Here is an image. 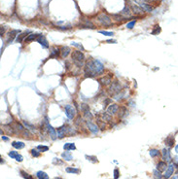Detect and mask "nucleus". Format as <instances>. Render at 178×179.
<instances>
[{
    "instance_id": "f8f14e48",
    "label": "nucleus",
    "mask_w": 178,
    "mask_h": 179,
    "mask_svg": "<svg viewBox=\"0 0 178 179\" xmlns=\"http://www.w3.org/2000/svg\"><path fill=\"white\" fill-rule=\"evenodd\" d=\"M87 126H88L89 130H91L93 133H97V132L99 131L98 127H97V125L93 124L92 122H89V121H87Z\"/></svg>"
},
{
    "instance_id": "f03ea898",
    "label": "nucleus",
    "mask_w": 178,
    "mask_h": 179,
    "mask_svg": "<svg viewBox=\"0 0 178 179\" xmlns=\"http://www.w3.org/2000/svg\"><path fill=\"white\" fill-rule=\"evenodd\" d=\"M72 60L74 61V63L78 66V67H82L83 66V62L85 60V56L83 53H81L80 51H74L71 55Z\"/></svg>"
},
{
    "instance_id": "a211bd4d",
    "label": "nucleus",
    "mask_w": 178,
    "mask_h": 179,
    "mask_svg": "<svg viewBox=\"0 0 178 179\" xmlns=\"http://www.w3.org/2000/svg\"><path fill=\"white\" fill-rule=\"evenodd\" d=\"M70 48L69 47H62L61 48V51H60V57L62 59H65L69 54H70Z\"/></svg>"
},
{
    "instance_id": "c756f323",
    "label": "nucleus",
    "mask_w": 178,
    "mask_h": 179,
    "mask_svg": "<svg viewBox=\"0 0 178 179\" xmlns=\"http://www.w3.org/2000/svg\"><path fill=\"white\" fill-rule=\"evenodd\" d=\"M165 143L168 145V147H172V146H173V144H174V138H173L172 136L167 137V138L165 139Z\"/></svg>"
},
{
    "instance_id": "72a5a7b5",
    "label": "nucleus",
    "mask_w": 178,
    "mask_h": 179,
    "mask_svg": "<svg viewBox=\"0 0 178 179\" xmlns=\"http://www.w3.org/2000/svg\"><path fill=\"white\" fill-rule=\"evenodd\" d=\"M100 34H103L105 36H113L114 35V32L112 31H106V30H99L98 31Z\"/></svg>"
},
{
    "instance_id": "9b49d317",
    "label": "nucleus",
    "mask_w": 178,
    "mask_h": 179,
    "mask_svg": "<svg viewBox=\"0 0 178 179\" xmlns=\"http://www.w3.org/2000/svg\"><path fill=\"white\" fill-rule=\"evenodd\" d=\"M8 155H9V157L15 159L16 161H18V162H22V160H23V157L20 154H19L18 152H16V151H11Z\"/></svg>"
},
{
    "instance_id": "f257e3e1",
    "label": "nucleus",
    "mask_w": 178,
    "mask_h": 179,
    "mask_svg": "<svg viewBox=\"0 0 178 179\" xmlns=\"http://www.w3.org/2000/svg\"><path fill=\"white\" fill-rule=\"evenodd\" d=\"M104 66L103 64L97 60L90 59L86 62L85 65V74L88 77H95L97 75H99L103 72Z\"/></svg>"
},
{
    "instance_id": "37998d69",
    "label": "nucleus",
    "mask_w": 178,
    "mask_h": 179,
    "mask_svg": "<svg viewBox=\"0 0 178 179\" xmlns=\"http://www.w3.org/2000/svg\"><path fill=\"white\" fill-rule=\"evenodd\" d=\"M102 118H103V120H107V121H110V119H111V117H110V115L108 113H104L102 115Z\"/></svg>"
},
{
    "instance_id": "4be33fe9",
    "label": "nucleus",
    "mask_w": 178,
    "mask_h": 179,
    "mask_svg": "<svg viewBox=\"0 0 178 179\" xmlns=\"http://www.w3.org/2000/svg\"><path fill=\"white\" fill-rule=\"evenodd\" d=\"M63 149L65 151H73V150L76 149V146H75L74 143H65L63 145Z\"/></svg>"
},
{
    "instance_id": "a878e982",
    "label": "nucleus",
    "mask_w": 178,
    "mask_h": 179,
    "mask_svg": "<svg viewBox=\"0 0 178 179\" xmlns=\"http://www.w3.org/2000/svg\"><path fill=\"white\" fill-rule=\"evenodd\" d=\"M149 154H150L151 157L156 158V157H159V156H160V151L157 150V149H151V150L149 151Z\"/></svg>"
},
{
    "instance_id": "473e14b6",
    "label": "nucleus",
    "mask_w": 178,
    "mask_h": 179,
    "mask_svg": "<svg viewBox=\"0 0 178 179\" xmlns=\"http://www.w3.org/2000/svg\"><path fill=\"white\" fill-rule=\"evenodd\" d=\"M66 172H68V173H79L80 170L78 168H74V167H67Z\"/></svg>"
},
{
    "instance_id": "7ed1b4c3",
    "label": "nucleus",
    "mask_w": 178,
    "mask_h": 179,
    "mask_svg": "<svg viewBox=\"0 0 178 179\" xmlns=\"http://www.w3.org/2000/svg\"><path fill=\"white\" fill-rule=\"evenodd\" d=\"M97 20L104 26H110L112 24L111 18L107 14H105V13H100L98 16H97Z\"/></svg>"
},
{
    "instance_id": "b1692460",
    "label": "nucleus",
    "mask_w": 178,
    "mask_h": 179,
    "mask_svg": "<svg viewBox=\"0 0 178 179\" xmlns=\"http://www.w3.org/2000/svg\"><path fill=\"white\" fill-rule=\"evenodd\" d=\"M36 175H37L38 179H49V176H48V174H47L46 172L42 171V170L38 171V172L36 173Z\"/></svg>"
},
{
    "instance_id": "c03bdc74",
    "label": "nucleus",
    "mask_w": 178,
    "mask_h": 179,
    "mask_svg": "<svg viewBox=\"0 0 178 179\" xmlns=\"http://www.w3.org/2000/svg\"><path fill=\"white\" fill-rule=\"evenodd\" d=\"M119 176H120V173H119V170L116 168L115 170H114V179H118Z\"/></svg>"
},
{
    "instance_id": "f704fd0d",
    "label": "nucleus",
    "mask_w": 178,
    "mask_h": 179,
    "mask_svg": "<svg viewBox=\"0 0 178 179\" xmlns=\"http://www.w3.org/2000/svg\"><path fill=\"white\" fill-rule=\"evenodd\" d=\"M153 174H154V178L155 179H162V174H161V171H159L158 169H156V170H154V172H153Z\"/></svg>"
},
{
    "instance_id": "6ab92c4d",
    "label": "nucleus",
    "mask_w": 178,
    "mask_h": 179,
    "mask_svg": "<svg viewBox=\"0 0 178 179\" xmlns=\"http://www.w3.org/2000/svg\"><path fill=\"white\" fill-rule=\"evenodd\" d=\"M57 133H58V136H59V138L64 137L65 136V133H66V127L65 126H62V127L59 128L58 130H57Z\"/></svg>"
},
{
    "instance_id": "a19ab883",
    "label": "nucleus",
    "mask_w": 178,
    "mask_h": 179,
    "mask_svg": "<svg viewBox=\"0 0 178 179\" xmlns=\"http://www.w3.org/2000/svg\"><path fill=\"white\" fill-rule=\"evenodd\" d=\"M71 45H72V46H75V47H77V48H79V49H81L82 51H85L84 47H83L81 44H78V43H76V42H72V43H71Z\"/></svg>"
},
{
    "instance_id": "bb28decb",
    "label": "nucleus",
    "mask_w": 178,
    "mask_h": 179,
    "mask_svg": "<svg viewBox=\"0 0 178 179\" xmlns=\"http://www.w3.org/2000/svg\"><path fill=\"white\" fill-rule=\"evenodd\" d=\"M127 113V108L125 106H121L120 109H119V117L120 118H123Z\"/></svg>"
},
{
    "instance_id": "e433bc0d",
    "label": "nucleus",
    "mask_w": 178,
    "mask_h": 179,
    "mask_svg": "<svg viewBox=\"0 0 178 179\" xmlns=\"http://www.w3.org/2000/svg\"><path fill=\"white\" fill-rule=\"evenodd\" d=\"M37 149L40 150L41 152H47L49 150V147L48 146H43V145H38L37 146Z\"/></svg>"
},
{
    "instance_id": "de8ad7c7",
    "label": "nucleus",
    "mask_w": 178,
    "mask_h": 179,
    "mask_svg": "<svg viewBox=\"0 0 178 179\" xmlns=\"http://www.w3.org/2000/svg\"><path fill=\"white\" fill-rule=\"evenodd\" d=\"M107 43H116V40H107Z\"/></svg>"
},
{
    "instance_id": "ddd939ff",
    "label": "nucleus",
    "mask_w": 178,
    "mask_h": 179,
    "mask_svg": "<svg viewBox=\"0 0 178 179\" xmlns=\"http://www.w3.org/2000/svg\"><path fill=\"white\" fill-rule=\"evenodd\" d=\"M37 42L40 43V45L42 46V47H44V48H48L49 47V44H48V41L47 39L45 38V36L44 35H39L38 36V38H37Z\"/></svg>"
},
{
    "instance_id": "79ce46f5",
    "label": "nucleus",
    "mask_w": 178,
    "mask_h": 179,
    "mask_svg": "<svg viewBox=\"0 0 178 179\" xmlns=\"http://www.w3.org/2000/svg\"><path fill=\"white\" fill-rule=\"evenodd\" d=\"M27 33H29V32H24L23 34H20V35H19V37L17 38V41H18L19 43H20V42L22 41V39H23V37H24V36H25Z\"/></svg>"
},
{
    "instance_id": "f3484780",
    "label": "nucleus",
    "mask_w": 178,
    "mask_h": 179,
    "mask_svg": "<svg viewBox=\"0 0 178 179\" xmlns=\"http://www.w3.org/2000/svg\"><path fill=\"white\" fill-rule=\"evenodd\" d=\"M118 110V105L117 104H110L109 107L107 108V113L109 115H114Z\"/></svg>"
},
{
    "instance_id": "864d4df0",
    "label": "nucleus",
    "mask_w": 178,
    "mask_h": 179,
    "mask_svg": "<svg viewBox=\"0 0 178 179\" xmlns=\"http://www.w3.org/2000/svg\"><path fill=\"white\" fill-rule=\"evenodd\" d=\"M171 179H178V176H174V177H172Z\"/></svg>"
},
{
    "instance_id": "39448f33",
    "label": "nucleus",
    "mask_w": 178,
    "mask_h": 179,
    "mask_svg": "<svg viewBox=\"0 0 178 179\" xmlns=\"http://www.w3.org/2000/svg\"><path fill=\"white\" fill-rule=\"evenodd\" d=\"M121 89L122 88H121L120 83L118 81H114V82H112V85L109 87V93L111 95H116L121 91Z\"/></svg>"
},
{
    "instance_id": "4468645a",
    "label": "nucleus",
    "mask_w": 178,
    "mask_h": 179,
    "mask_svg": "<svg viewBox=\"0 0 178 179\" xmlns=\"http://www.w3.org/2000/svg\"><path fill=\"white\" fill-rule=\"evenodd\" d=\"M121 15H122L124 18H130V17H131V11H130L129 7L126 6V7H125V8L122 10V12H121Z\"/></svg>"
},
{
    "instance_id": "8fccbe9b",
    "label": "nucleus",
    "mask_w": 178,
    "mask_h": 179,
    "mask_svg": "<svg viewBox=\"0 0 178 179\" xmlns=\"http://www.w3.org/2000/svg\"><path fill=\"white\" fill-rule=\"evenodd\" d=\"M2 140H4V141H8V138H7V137H5V136H2Z\"/></svg>"
},
{
    "instance_id": "423d86ee",
    "label": "nucleus",
    "mask_w": 178,
    "mask_h": 179,
    "mask_svg": "<svg viewBox=\"0 0 178 179\" xmlns=\"http://www.w3.org/2000/svg\"><path fill=\"white\" fill-rule=\"evenodd\" d=\"M45 125H46V127H47V130H48V131H49V133H50V136H51V138L53 140H56L57 139V137H58V133H57V131L55 130V129L49 124V122L47 121H45Z\"/></svg>"
},
{
    "instance_id": "603ef678",
    "label": "nucleus",
    "mask_w": 178,
    "mask_h": 179,
    "mask_svg": "<svg viewBox=\"0 0 178 179\" xmlns=\"http://www.w3.org/2000/svg\"><path fill=\"white\" fill-rule=\"evenodd\" d=\"M5 163V161H4V159H1V163Z\"/></svg>"
},
{
    "instance_id": "ea45409f",
    "label": "nucleus",
    "mask_w": 178,
    "mask_h": 179,
    "mask_svg": "<svg viewBox=\"0 0 178 179\" xmlns=\"http://www.w3.org/2000/svg\"><path fill=\"white\" fill-rule=\"evenodd\" d=\"M30 153H31V155H32L33 157H36V158L40 156V153L36 150V149H32V150L30 151Z\"/></svg>"
},
{
    "instance_id": "6e6552de",
    "label": "nucleus",
    "mask_w": 178,
    "mask_h": 179,
    "mask_svg": "<svg viewBox=\"0 0 178 179\" xmlns=\"http://www.w3.org/2000/svg\"><path fill=\"white\" fill-rule=\"evenodd\" d=\"M131 10H132V13L137 16H141L145 13V11L139 5H131Z\"/></svg>"
},
{
    "instance_id": "c9c22d12",
    "label": "nucleus",
    "mask_w": 178,
    "mask_h": 179,
    "mask_svg": "<svg viewBox=\"0 0 178 179\" xmlns=\"http://www.w3.org/2000/svg\"><path fill=\"white\" fill-rule=\"evenodd\" d=\"M20 174H21V176L23 177V178H25V179H34L30 174H28V173H26V172H24L23 170H21L20 171Z\"/></svg>"
},
{
    "instance_id": "49530a36",
    "label": "nucleus",
    "mask_w": 178,
    "mask_h": 179,
    "mask_svg": "<svg viewBox=\"0 0 178 179\" xmlns=\"http://www.w3.org/2000/svg\"><path fill=\"white\" fill-rule=\"evenodd\" d=\"M132 1H134V2H136L137 4H140V3H142L144 0H132Z\"/></svg>"
},
{
    "instance_id": "7c9ffc66",
    "label": "nucleus",
    "mask_w": 178,
    "mask_h": 179,
    "mask_svg": "<svg viewBox=\"0 0 178 179\" xmlns=\"http://www.w3.org/2000/svg\"><path fill=\"white\" fill-rule=\"evenodd\" d=\"M59 52H60V51H59V49L58 48V47H54V48H52V55H51V57H50V58L57 57V56L59 55Z\"/></svg>"
},
{
    "instance_id": "1a4fd4ad",
    "label": "nucleus",
    "mask_w": 178,
    "mask_h": 179,
    "mask_svg": "<svg viewBox=\"0 0 178 179\" xmlns=\"http://www.w3.org/2000/svg\"><path fill=\"white\" fill-rule=\"evenodd\" d=\"M81 109L83 110V112H84V114H85V116L88 118V119H92L93 118V115L91 114V112H90V109H89V106L87 105V104H81Z\"/></svg>"
},
{
    "instance_id": "c85d7f7f",
    "label": "nucleus",
    "mask_w": 178,
    "mask_h": 179,
    "mask_svg": "<svg viewBox=\"0 0 178 179\" xmlns=\"http://www.w3.org/2000/svg\"><path fill=\"white\" fill-rule=\"evenodd\" d=\"M161 32V26L159 25V24H156L155 26H154V28H153V30L151 31V34L152 35H157Z\"/></svg>"
},
{
    "instance_id": "393cba45",
    "label": "nucleus",
    "mask_w": 178,
    "mask_h": 179,
    "mask_svg": "<svg viewBox=\"0 0 178 179\" xmlns=\"http://www.w3.org/2000/svg\"><path fill=\"white\" fill-rule=\"evenodd\" d=\"M38 38L37 37V34H34V33H30L27 37H25V42H31V41H34Z\"/></svg>"
},
{
    "instance_id": "09e8293b",
    "label": "nucleus",
    "mask_w": 178,
    "mask_h": 179,
    "mask_svg": "<svg viewBox=\"0 0 178 179\" xmlns=\"http://www.w3.org/2000/svg\"><path fill=\"white\" fill-rule=\"evenodd\" d=\"M4 30H5V27H1V35H3V33H4Z\"/></svg>"
},
{
    "instance_id": "dca6fc26",
    "label": "nucleus",
    "mask_w": 178,
    "mask_h": 179,
    "mask_svg": "<svg viewBox=\"0 0 178 179\" xmlns=\"http://www.w3.org/2000/svg\"><path fill=\"white\" fill-rule=\"evenodd\" d=\"M139 6H140L145 12H151V11H153V9H154V7H153L151 4H147V3H145V2L140 3Z\"/></svg>"
},
{
    "instance_id": "2f4dec72",
    "label": "nucleus",
    "mask_w": 178,
    "mask_h": 179,
    "mask_svg": "<svg viewBox=\"0 0 178 179\" xmlns=\"http://www.w3.org/2000/svg\"><path fill=\"white\" fill-rule=\"evenodd\" d=\"M23 124H24V126L26 127L27 130H31L32 132H35V131H36V130H35V127H33V126L29 125V124H28V123H26V122H23Z\"/></svg>"
},
{
    "instance_id": "aec40b11",
    "label": "nucleus",
    "mask_w": 178,
    "mask_h": 179,
    "mask_svg": "<svg viewBox=\"0 0 178 179\" xmlns=\"http://www.w3.org/2000/svg\"><path fill=\"white\" fill-rule=\"evenodd\" d=\"M99 82H100L102 85L107 86V85H109V84L112 82V80H111V76H110V75L104 76V77H102V78H100V79H99Z\"/></svg>"
},
{
    "instance_id": "5fc2aeb1",
    "label": "nucleus",
    "mask_w": 178,
    "mask_h": 179,
    "mask_svg": "<svg viewBox=\"0 0 178 179\" xmlns=\"http://www.w3.org/2000/svg\"><path fill=\"white\" fill-rule=\"evenodd\" d=\"M55 179H61V178H59H59H58V177H56Z\"/></svg>"
},
{
    "instance_id": "5701e85b",
    "label": "nucleus",
    "mask_w": 178,
    "mask_h": 179,
    "mask_svg": "<svg viewBox=\"0 0 178 179\" xmlns=\"http://www.w3.org/2000/svg\"><path fill=\"white\" fill-rule=\"evenodd\" d=\"M12 146H13L14 148L20 150V149L24 148V143L21 142V141H14V142H12Z\"/></svg>"
},
{
    "instance_id": "2eb2a0df",
    "label": "nucleus",
    "mask_w": 178,
    "mask_h": 179,
    "mask_svg": "<svg viewBox=\"0 0 178 179\" xmlns=\"http://www.w3.org/2000/svg\"><path fill=\"white\" fill-rule=\"evenodd\" d=\"M167 164H166V162H164V161H161V162H159L158 164H157V169H158L159 171H164V170H166V168H167Z\"/></svg>"
},
{
    "instance_id": "0eeeda50",
    "label": "nucleus",
    "mask_w": 178,
    "mask_h": 179,
    "mask_svg": "<svg viewBox=\"0 0 178 179\" xmlns=\"http://www.w3.org/2000/svg\"><path fill=\"white\" fill-rule=\"evenodd\" d=\"M174 164L173 163H170L168 166H167V168H166V170H165V172H164V178L165 179H168L171 177V175L173 174V172H174Z\"/></svg>"
},
{
    "instance_id": "3c124183",
    "label": "nucleus",
    "mask_w": 178,
    "mask_h": 179,
    "mask_svg": "<svg viewBox=\"0 0 178 179\" xmlns=\"http://www.w3.org/2000/svg\"><path fill=\"white\" fill-rule=\"evenodd\" d=\"M174 149H175V152H176V153H178V144L176 145V146H175V148H174Z\"/></svg>"
},
{
    "instance_id": "a18cd8bd",
    "label": "nucleus",
    "mask_w": 178,
    "mask_h": 179,
    "mask_svg": "<svg viewBox=\"0 0 178 179\" xmlns=\"http://www.w3.org/2000/svg\"><path fill=\"white\" fill-rule=\"evenodd\" d=\"M144 1H146L148 3H158L160 0H144Z\"/></svg>"
},
{
    "instance_id": "58836bf2",
    "label": "nucleus",
    "mask_w": 178,
    "mask_h": 179,
    "mask_svg": "<svg viewBox=\"0 0 178 179\" xmlns=\"http://www.w3.org/2000/svg\"><path fill=\"white\" fill-rule=\"evenodd\" d=\"M86 159L91 161L92 163H97V159L96 157H94V156H88V155H86Z\"/></svg>"
},
{
    "instance_id": "412c9836",
    "label": "nucleus",
    "mask_w": 178,
    "mask_h": 179,
    "mask_svg": "<svg viewBox=\"0 0 178 179\" xmlns=\"http://www.w3.org/2000/svg\"><path fill=\"white\" fill-rule=\"evenodd\" d=\"M20 30H18V29H13V30H11V31L8 33V42L12 41V40L14 39V37L16 36V34H20Z\"/></svg>"
},
{
    "instance_id": "4c0bfd02",
    "label": "nucleus",
    "mask_w": 178,
    "mask_h": 179,
    "mask_svg": "<svg viewBox=\"0 0 178 179\" xmlns=\"http://www.w3.org/2000/svg\"><path fill=\"white\" fill-rule=\"evenodd\" d=\"M135 22H136V20H132V21H130V22H128V23H127V28H129V29L133 28V26L135 25Z\"/></svg>"
},
{
    "instance_id": "cd10ccee",
    "label": "nucleus",
    "mask_w": 178,
    "mask_h": 179,
    "mask_svg": "<svg viewBox=\"0 0 178 179\" xmlns=\"http://www.w3.org/2000/svg\"><path fill=\"white\" fill-rule=\"evenodd\" d=\"M61 157L63 158V159L65 160V161H71V160L73 159V157H72V155L69 153V152H65V153H62L61 154Z\"/></svg>"
},
{
    "instance_id": "20e7f679",
    "label": "nucleus",
    "mask_w": 178,
    "mask_h": 179,
    "mask_svg": "<svg viewBox=\"0 0 178 179\" xmlns=\"http://www.w3.org/2000/svg\"><path fill=\"white\" fill-rule=\"evenodd\" d=\"M64 110H65V114H66V116H67L68 119H73V118L75 117V115H76V110H75V108H74L72 105H70V104L65 105Z\"/></svg>"
},
{
    "instance_id": "9d476101",
    "label": "nucleus",
    "mask_w": 178,
    "mask_h": 179,
    "mask_svg": "<svg viewBox=\"0 0 178 179\" xmlns=\"http://www.w3.org/2000/svg\"><path fill=\"white\" fill-rule=\"evenodd\" d=\"M162 160L164 162H170L171 161V156H170V152H169V149H166L164 148L162 152Z\"/></svg>"
}]
</instances>
